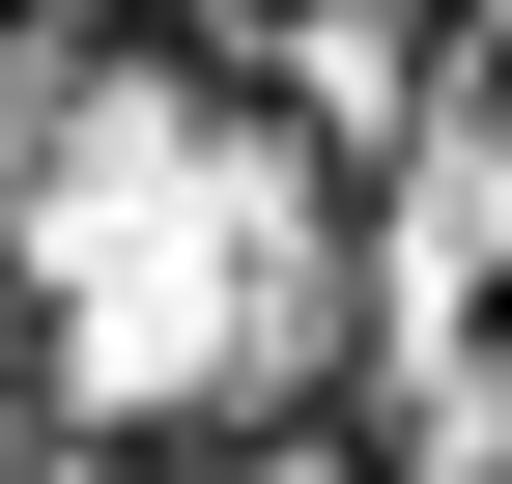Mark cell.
Wrapping results in <instances>:
<instances>
[{"label": "cell", "mask_w": 512, "mask_h": 484, "mask_svg": "<svg viewBox=\"0 0 512 484\" xmlns=\"http://www.w3.org/2000/svg\"><path fill=\"white\" fill-rule=\"evenodd\" d=\"M0 29H57V0H0Z\"/></svg>", "instance_id": "cell-1"}]
</instances>
